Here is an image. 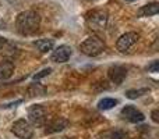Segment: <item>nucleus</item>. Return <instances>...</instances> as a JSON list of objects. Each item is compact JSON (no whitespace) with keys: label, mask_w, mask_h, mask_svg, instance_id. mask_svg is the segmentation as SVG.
<instances>
[{"label":"nucleus","mask_w":159,"mask_h":139,"mask_svg":"<svg viewBox=\"0 0 159 139\" xmlns=\"http://www.w3.org/2000/svg\"><path fill=\"white\" fill-rule=\"evenodd\" d=\"M67 125H69V121L63 117H59V118H56V120H53L52 123H49V125L46 127V134L60 132V131H63Z\"/></svg>","instance_id":"10"},{"label":"nucleus","mask_w":159,"mask_h":139,"mask_svg":"<svg viewBox=\"0 0 159 139\" xmlns=\"http://www.w3.org/2000/svg\"><path fill=\"white\" fill-rule=\"evenodd\" d=\"M63 139H69V138H63Z\"/></svg>","instance_id":"23"},{"label":"nucleus","mask_w":159,"mask_h":139,"mask_svg":"<svg viewBox=\"0 0 159 139\" xmlns=\"http://www.w3.org/2000/svg\"><path fill=\"white\" fill-rule=\"evenodd\" d=\"M121 115H123V118H126L127 121H130V123H141V121H144V118H145L143 113L138 111V110L133 106L123 107Z\"/></svg>","instance_id":"8"},{"label":"nucleus","mask_w":159,"mask_h":139,"mask_svg":"<svg viewBox=\"0 0 159 139\" xmlns=\"http://www.w3.org/2000/svg\"><path fill=\"white\" fill-rule=\"evenodd\" d=\"M50 72H52V68H45V70L39 71L38 74H35V75H34V81H39V79H42L43 76H48Z\"/></svg>","instance_id":"17"},{"label":"nucleus","mask_w":159,"mask_h":139,"mask_svg":"<svg viewBox=\"0 0 159 139\" xmlns=\"http://www.w3.org/2000/svg\"><path fill=\"white\" fill-rule=\"evenodd\" d=\"M45 93H46L45 86H42V85H39V84H32L28 88V95H30L31 98H34V96H43Z\"/></svg>","instance_id":"14"},{"label":"nucleus","mask_w":159,"mask_h":139,"mask_svg":"<svg viewBox=\"0 0 159 139\" xmlns=\"http://www.w3.org/2000/svg\"><path fill=\"white\" fill-rule=\"evenodd\" d=\"M158 70H159V61H154L151 66H148V71H151V72H158Z\"/></svg>","instance_id":"19"},{"label":"nucleus","mask_w":159,"mask_h":139,"mask_svg":"<svg viewBox=\"0 0 159 139\" xmlns=\"http://www.w3.org/2000/svg\"><path fill=\"white\" fill-rule=\"evenodd\" d=\"M127 135L123 131H115L109 134V139H126Z\"/></svg>","instance_id":"18"},{"label":"nucleus","mask_w":159,"mask_h":139,"mask_svg":"<svg viewBox=\"0 0 159 139\" xmlns=\"http://www.w3.org/2000/svg\"><path fill=\"white\" fill-rule=\"evenodd\" d=\"M138 41V35L135 32H127L124 35H121L120 38L117 39V43H116V47L120 53H126L137 43Z\"/></svg>","instance_id":"6"},{"label":"nucleus","mask_w":159,"mask_h":139,"mask_svg":"<svg viewBox=\"0 0 159 139\" xmlns=\"http://www.w3.org/2000/svg\"><path fill=\"white\" fill-rule=\"evenodd\" d=\"M148 92H149L148 88H141V89H131V90H127L126 96H127L129 99H137V98H140V96L145 95V93H148Z\"/></svg>","instance_id":"16"},{"label":"nucleus","mask_w":159,"mask_h":139,"mask_svg":"<svg viewBox=\"0 0 159 139\" xmlns=\"http://www.w3.org/2000/svg\"><path fill=\"white\" fill-rule=\"evenodd\" d=\"M80 50H81L85 56L96 57V56H99L105 50V43L101 38L92 35V36H89V38H87L80 45Z\"/></svg>","instance_id":"2"},{"label":"nucleus","mask_w":159,"mask_h":139,"mask_svg":"<svg viewBox=\"0 0 159 139\" xmlns=\"http://www.w3.org/2000/svg\"><path fill=\"white\" fill-rule=\"evenodd\" d=\"M11 131L20 139H31L34 137V128L28 121L25 120H17L11 127Z\"/></svg>","instance_id":"5"},{"label":"nucleus","mask_w":159,"mask_h":139,"mask_svg":"<svg viewBox=\"0 0 159 139\" xmlns=\"http://www.w3.org/2000/svg\"><path fill=\"white\" fill-rule=\"evenodd\" d=\"M14 72V66L10 61H0V79H8Z\"/></svg>","instance_id":"12"},{"label":"nucleus","mask_w":159,"mask_h":139,"mask_svg":"<svg viewBox=\"0 0 159 139\" xmlns=\"http://www.w3.org/2000/svg\"><path fill=\"white\" fill-rule=\"evenodd\" d=\"M34 46L41 53H48L49 50L53 49V41L52 39H38L34 42Z\"/></svg>","instance_id":"13"},{"label":"nucleus","mask_w":159,"mask_h":139,"mask_svg":"<svg viewBox=\"0 0 159 139\" xmlns=\"http://www.w3.org/2000/svg\"><path fill=\"white\" fill-rule=\"evenodd\" d=\"M107 20H109V15H107L106 11L96 10V11L91 13V15L87 18V21L92 31H95V32H102V31H105V28H106V25H107Z\"/></svg>","instance_id":"3"},{"label":"nucleus","mask_w":159,"mask_h":139,"mask_svg":"<svg viewBox=\"0 0 159 139\" xmlns=\"http://www.w3.org/2000/svg\"><path fill=\"white\" fill-rule=\"evenodd\" d=\"M28 120L32 125L35 127H42L45 125L48 120V113H46V109L41 104H35L32 106L30 110H28Z\"/></svg>","instance_id":"4"},{"label":"nucleus","mask_w":159,"mask_h":139,"mask_svg":"<svg viewBox=\"0 0 159 139\" xmlns=\"http://www.w3.org/2000/svg\"><path fill=\"white\" fill-rule=\"evenodd\" d=\"M158 114H159L158 110H154V111H152V120H154V123H158V121H159Z\"/></svg>","instance_id":"20"},{"label":"nucleus","mask_w":159,"mask_h":139,"mask_svg":"<svg viewBox=\"0 0 159 139\" xmlns=\"http://www.w3.org/2000/svg\"><path fill=\"white\" fill-rule=\"evenodd\" d=\"M127 76V70L121 66H115L109 70V78L112 82H115L116 85L123 84L124 78Z\"/></svg>","instance_id":"9"},{"label":"nucleus","mask_w":159,"mask_h":139,"mask_svg":"<svg viewBox=\"0 0 159 139\" xmlns=\"http://www.w3.org/2000/svg\"><path fill=\"white\" fill-rule=\"evenodd\" d=\"M116 104H117V100H116V99L103 98L102 100H99L98 107H99L101 110H109V109H112L113 106H116Z\"/></svg>","instance_id":"15"},{"label":"nucleus","mask_w":159,"mask_h":139,"mask_svg":"<svg viewBox=\"0 0 159 139\" xmlns=\"http://www.w3.org/2000/svg\"><path fill=\"white\" fill-rule=\"evenodd\" d=\"M70 57H71V47L66 45L57 46L52 53V60L55 63H66Z\"/></svg>","instance_id":"7"},{"label":"nucleus","mask_w":159,"mask_h":139,"mask_svg":"<svg viewBox=\"0 0 159 139\" xmlns=\"http://www.w3.org/2000/svg\"><path fill=\"white\" fill-rule=\"evenodd\" d=\"M39 25H41V17L36 11L28 10L22 11L17 15L16 28L21 35H31V33L36 32Z\"/></svg>","instance_id":"1"},{"label":"nucleus","mask_w":159,"mask_h":139,"mask_svg":"<svg viewBox=\"0 0 159 139\" xmlns=\"http://www.w3.org/2000/svg\"><path fill=\"white\" fill-rule=\"evenodd\" d=\"M159 13V3L158 2H152L148 4L143 6L140 10L137 11V14L140 17H151V15H157Z\"/></svg>","instance_id":"11"},{"label":"nucleus","mask_w":159,"mask_h":139,"mask_svg":"<svg viewBox=\"0 0 159 139\" xmlns=\"http://www.w3.org/2000/svg\"><path fill=\"white\" fill-rule=\"evenodd\" d=\"M4 42H6V39L3 38V36H0V45H2V43H4Z\"/></svg>","instance_id":"21"},{"label":"nucleus","mask_w":159,"mask_h":139,"mask_svg":"<svg viewBox=\"0 0 159 139\" xmlns=\"http://www.w3.org/2000/svg\"><path fill=\"white\" fill-rule=\"evenodd\" d=\"M127 2H133V0H127Z\"/></svg>","instance_id":"22"}]
</instances>
